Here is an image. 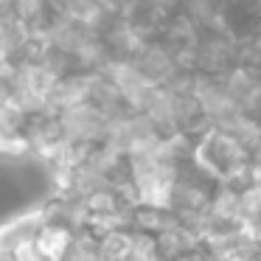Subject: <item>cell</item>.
Segmentation results:
<instances>
[{
  "instance_id": "obj_12",
  "label": "cell",
  "mask_w": 261,
  "mask_h": 261,
  "mask_svg": "<svg viewBox=\"0 0 261 261\" xmlns=\"http://www.w3.org/2000/svg\"><path fill=\"white\" fill-rule=\"evenodd\" d=\"M65 261H104L101 233H96L90 225L73 230V242H70V250H68V258Z\"/></svg>"
},
{
  "instance_id": "obj_1",
  "label": "cell",
  "mask_w": 261,
  "mask_h": 261,
  "mask_svg": "<svg viewBox=\"0 0 261 261\" xmlns=\"http://www.w3.org/2000/svg\"><path fill=\"white\" fill-rule=\"evenodd\" d=\"M194 163L211 174L216 182H230L236 188L250 186V166L253 154L225 129L208 126L194 141Z\"/></svg>"
},
{
  "instance_id": "obj_15",
  "label": "cell",
  "mask_w": 261,
  "mask_h": 261,
  "mask_svg": "<svg viewBox=\"0 0 261 261\" xmlns=\"http://www.w3.org/2000/svg\"><path fill=\"white\" fill-rule=\"evenodd\" d=\"M12 9H14V0H0V17L12 14Z\"/></svg>"
},
{
  "instance_id": "obj_18",
  "label": "cell",
  "mask_w": 261,
  "mask_h": 261,
  "mask_svg": "<svg viewBox=\"0 0 261 261\" xmlns=\"http://www.w3.org/2000/svg\"><path fill=\"white\" fill-rule=\"evenodd\" d=\"M115 3H118V6H124V3H129V0H115Z\"/></svg>"
},
{
  "instance_id": "obj_17",
  "label": "cell",
  "mask_w": 261,
  "mask_h": 261,
  "mask_svg": "<svg viewBox=\"0 0 261 261\" xmlns=\"http://www.w3.org/2000/svg\"><path fill=\"white\" fill-rule=\"evenodd\" d=\"M3 59H6V51H3V42H0V62H3Z\"/></svg>"
},
{
  "instance_id": "obj_8",
  "label": "cell",
  "mask_w": 261,
  "mask_h": 261,
  "mask_svg": "<svg viewBox=\"0 0 261 261\" xmlns=\"http://www.w3.org/2000/svg\"><path fill=\"white\" fill-rule=\"evenodd\" d=\"M174 222H177V214H171L169 208H158V205H138V208L129 211V227L138 233L160 236Z\"/></svg>"
},
{
  "instance_id": "obj_2",
  "label": "cell",
  "mask_w": 261,
  "mask_h": 261,
  "mask_svg": "<svg viewBox=\"0 0 261 261\" xmlns=\"http://www.w3.org/2000/svg\"><path fill=\"white\" fill-rule=\"evenodd\" d=\"M59 121H62L65 138L70 143H104V138H107L110 118L90 101L68 110V113H59Z\"/></svg>"
},
{
  "instance_id": "obj_3",
  "label": "cell",
  "mask_w": 261,
  "mask_h": 261,
  "mask_svg": "<svg viewBox=\"0 0 261 261\" xmlns=\"http://www.w3.org/2000/svg\"><path fill=\"white\" fill-rule=\"evenodd\" d=\"M132 62L141 68V73L146 76V82H149V85H154V87L169 85L177 73H182V68H180V62H177L174 51H171L166 42H160V40H149L146 45L138 51V57L132 59Z\"/></svg>"
},
{
  "instance_id": "obj_10",
  "label": "cell",
  "mask_w": 261,
  "mask_h": 261,
  "mask_svg": "<svg viewBox=\"0 0 261 261\" xmlns=\"http://www.w3.org/2000/svg\"><path fill=\"white\" fill-rule=\"evenodd\" d=\"M70 242H73V230L68 227H59V225H42L40 233H37L34 244L48 261H65L68 258V250Z\"/></svg>"
},
{
  "instance_id": "obj_11",
  "label": "cell",
  "mask_w": 261,
  "mask_h": 261,
  "mask_svg": "<svg viewBox=\"0 0 261 261\" xmlns=\"http://www.w3.org/2000/svg\"><path fill=\"white\" fill-rule=\"evenodd\" d=\"M208 211L225 222L242 225V188L230 186V182H219L214 191V202H211Z\"/></svg>"
},
{
  "instance_id": "obj_5",
  "label": "cell",
  "mask_w": 261,
  "mask_h": 261,
  "mask_svg": "<svg viewBox=\"0 0 261 261\" xmlns=\"http://www.w3.org/2000/svg\"><path fill=\"white\" fill-rule=\"evenodd\" d=\"M90 82L93 73H70L62 76L57 82V87L51 90V101H48V113H68L73 107H82V104L90 101Z\"/></svg>"
},
{
  "instance_id": "obj_9",
  "label": "cell",
  "mask_w": 261,
  "mask_h": 261,
  "mask_svg": "<svg viewBox=\"0 0 261 261\" xmlns=\"http://www.w3.org/2000/svg\"><path fill=\"white\" fill-rule=\"evenodd\" d=\"M90 104H96L98 110H101L107 118H113V115L124 113L129 104L124 101V96H121V90L113 85V79L104 73H93V82H90Z\"/></svg>"
},
{
  "instance_id": "obj_16",
  "label": "cell",
  "mask_w": 261,
  "mask_h": 261,
  "mask_svg": "<svg viewBox=\"0 0 261 261\" xmlns=\"http://www.w3.org/2000/svg\"><path fill=\"white\" fill-rule=\"evenodd\" d=\"M0 261H17V258H14L12 250H3V247H0Z\"/></svg>"
},
{
  "instance_id": "obj_6",
  "label": "cell",
  "mask_w": 261,
  "mask_h": 261,
  "mask_svg": "<svg viewBox=\"0 0 261 261\" xmlns=\"http://www.w3.org/2000/svg\"><path fill=\"white\" fill-rule=\"evenodd\" d=\"M199 247H205L202 236H199L191 225H186L180 216H177V222L169 227V230H163L158 236L160 261H177V258H182V255L194 253V250H199Z\"/></svg>"
},
{
  "instance_id": "obj_14",
  "label": "cell",
  "mask_w": 261,
  "mask_h": 261,
  "mask_svg": "<svg viewBox=\"0 0 261 261\" xmlns=\"http://www.w3.org/2000/svg\"><path fill=\"white\" fill-rule=\"evenodd\" d=\"M129 261H160V253H158V236H152V233H138V230H135Z\"/></svg>"
},
{
  "instance_id": "obj_7",
  "label": "cell",
  "mask_w": 261,
  "mask_h": 261,
  "mask_svg": "<svg viewBox=\"0 0 261 261\" xmlns=\"http://www.w3.org/2000/svg\"><path fill=\"white\" fill-rule=\"evenodd\" d=\"M40 227H42V214H40L37 205L29 208V211H23V214L9 216V219L0 225V247L14 253L20 244L34 242L37 233H40Z\"/></svg>"
},
{
  "instance_id": "obj_13",
  "label": "cell",
  "mask_w": 261,
  "mask_h": 261,
  "mask_svg": "<svg viewBox=\"0 0 261 261\" xmlns=\"http://www.w3.org/2000/svg\"><path fill=\"white\" fill-rule=\"evenodd\" d=\"M132 239H135V230H132V227H118V230L104 233L101 236L104 261H129Z\"/></svg>"
},
{
  "instance_id": "obj_4",
  "label": "cell",
  "mask_w": 261,
  "mask_h": 261,
  "mask_svg": "<svg viewBox=\"0 0 261 261\" xmlns=\"http://www.w3.org/2000/svg\"><path fill=\"white\" fill-rule=\"evenodd\" d=\"M227 93L233 96V101L244 110V113H258V104H261V68H250V65H236L230 68L225 76Z\"/></svg>"
}]
</instances>
